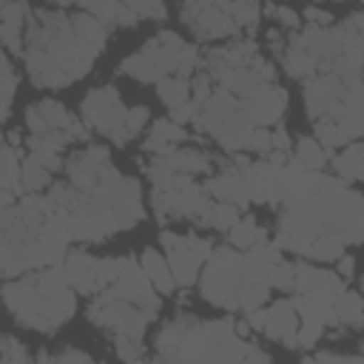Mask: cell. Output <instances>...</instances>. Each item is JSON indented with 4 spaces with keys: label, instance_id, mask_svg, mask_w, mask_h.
I'll list each match as a JSON object with an SVG mask.
<instances>
[{
    "label": "cell",
    "instance_id": "7402d4cb",
    "mask_svg": "<svg viewBox=\"0 0 364 364\" xmlns=\"http://www.w3.org/2000/svg\"><path fill=\"white\" fill-rule=\"evenodd\" d=\"M185 136H188L185 128H182L179 122H173L171 117H165V119H156V122L151 125V134H148V139L142 142V151H145V154H168V151L176 148Z\"/></svg>",
    "mask_w": 364,
    "mask_h": 364
},
{
    "label": "cell",
    "instance_id": "4316f807",
    "mask_svg": "<svg viewBox=\"0 0 364 364\" xmlns=\"http://www.w3.org/2000/svg\"><path fill=\"white\" fill-rule=\"evenodd\" d=\"M333 313H336V321L338 327H353L358 330L364 324V304H361V296L355 290H341L336 299H333Z\"/></svg>",
    "mask_w": 364,
    "mask_h": 364
},
{
    "label": "cell",
    "instance_id": "816d5d0a",
    "mask_svg": "<svg viewBox=\"0 0 364 364\" xmlns=\"http://www.w3.org/2000/svg\"><path fill=\"white\" fill-rule=\"evenodd\" d=\"M247 3H259V0H247Z\"/></svg>",
    "mask_w": 364,
    "mask_h": 364
},
{
    "label": "cell",
    "instance_id": "d6a6232c",
    "mask_svg": "<svg viewBox=\"0 0 364 364\" xmlns=\"http://www.w3.org/2000/svg\"><path fill=\"white\" fill-rule=\"evenodd\" d=\"M239 205H233V202H219V199H213V205H210V210L205 213V222H202V228L208 225V228H213V230H228L230 225H236L239 222Z\"/></svg>",
    "mask_w": 364,
    "mask_h": 364
},
{
    "label": "cell",
    "instance_id": "3957f363",
    "mask_svg": "<svg viewBox=\"0 0 364 364\" xmlns=\"http://www.w3.org/2000/svg\"><path fill=\"white\" fill-rule=\"evenodd\" d=\"M46 196L71 242L97 245L145 219L139 182L122 176L114 165L80 188L71 182H51Z\"/></svg>",
    "mask_w": 364,
    "mask_h": 364
},
{
    "label": "cell",
    "instance_id": "4fadbf2b",
    "mask_svg": "<svg viewBox=\"0 0 364 364\" xmlns=\"http://www.w3.org/2000/svg\"><path fill=\"white\" fill-rule=\"evenodd\" d=\"M125 114H128V108H125L119 91L111 85L94 88L82 97V122L91 131L108 136L119 148L131 142V134L125 131Z\"/></svg>",
    "mask_w": 364,
    "mask_h": 364
},
{
    "label": "cell",
    "instance_id": "f35d334b",
    "mask_svg": "<svg viewBox=\"0 0 364 364\" xmlns=\"http://www.w3.org/2000/svg\"><path fill=\"white\" fill-rule=\"evenodd\" d=\"M0 361L9 364H26L28 361V350L23 341H17L14 336H0Z\"/></svg>",
    "mask_w": 364,
    "mask_h": 364
},
{
    "label": "cell",
    "instance_id": "d4e9b609",
    "mask_svg": "<svg viewBox=\"0 0 364 364\" xmlns=\"http://www.w3.org/2000/svg\"><path fill=\"white\" fill-rule=\"evenodd\" d=\"M20 156H23V151L17 145H11L6 136H0V191H9L14 196H23Z\"/></svg>",
    "mask_w": 364,
    "mask_h": 364
},
{
    "label": "cell",
    "instance_id": "74e56055",
    "mask_svg": "<svg viewBox=\"0 0 364 364\" xmlns=\"http://www.w3.org/2000/svg\"><path fill=\"white\" fill-rule=\"evenodd\" d=\"M139 20L145 17V20H165L168 17V9H165V3L162 0H122Z\"/></svg>",
    "mask_w": 364,
    "mask_h": 364
},
{
    "label": "cell",
    "instance_id": "f546056e",
    "mask_svg": "<svg viewBox=\"0 0 364 364\" xmlns=\"http://www.w3.org/2000/svg\"><path fill=\"white\" fill-rule=\"evenodd\" d=\"M154 85H156V97H159L168 108H173V105L185 102V100H191V80H188V77L168 74V77L156 80Z\"/></svg>",
    "mask_w": 364,
    "mask_h": 364
},
{
    "label": "cell",
    "instance_id": "ab89813d",
    "mask_svg": "<svg viewBox=\"0 0 364 364\" xmlns=\"http://www.w3.org/2000/svg\"><path fill=\"white\" fill-rule=\"evenodd\" d=\"M114 353L125 361H142L148 358L145 350H142V341L139 338H128V336H114Z\"/></svg>",
    "mask_w": 364,
    "mask_h": 364
},
{
    "label": "cell",
    "instance_id": "e575fe53",
    "mask_svg": "<svg viewBox=\"0 0 364 364\" xmlns=\"http://www.w3.org/2000/svg\"><path fill=\"white\" fill-rule=\"evenodd\" d=\"M14 88H17V77L11 65H0V125L9 119L11 102H14Z\"/></svg>",
    "mask_w": 364,
    "mask_h": 364
},
{
    "label": "cell",
    "instance_id": "52a82bcc",
    "mask_svg": "<svg viewBox=\"0 0 364 364\" xmlns=\"http://www.w3.org/2000/svg\"><path fill=\"white\" fill-rule=\"evenodd\" d=\"M3 307L17 324L34 333H57L77 313V296L63 273V264H46L23 279H11L0 287Z\"/></svg>",
    "mask_w": 364,
    "mask_h": 364
},
{
    "label": "cell",
    "instance_id": "6da1fadb",
    "mask_svg": "<svg viewBox=\"0 0 364 364\" xmlns=\"http://www.w3.org/2000/svg\"><path fill=\"white\" fill-rule=\"evenodd\" d=\"M108 26L91 11L34 9L26 20L23 60L37 88H63L82 80L105 48Z\"/></svg>",
    "mask_w": 364,
    "mask_h": 364
},
{
    "label": "cell",
    "instance_id": "9a60e30c",
    "mask_svg": "<svg viewBox=\"0 0 364 364\" xmlns=\"http://www.w3.org/2000/svg\"><path fill=\"white\" fill-rule=\"evenodd\" d=\"M179 14L196 40H222L239 34L230 17V0H182Z\"/></svg>",
    "mask_w": 364,
    "mask_h": 364
},
{
    "label": "cell",
    "instance_id": "603a6c76",
    "mask_svg": "<svg viewBox=\"0 0 364 364\" xmlns=\"http://www.w3.org/2000/svg\"><path fill=\"white\" fill-rule=\"evenodd\" d=\"M333 171L341 176V182H361L364 176V148L358 139H350L347 145L338 148V154L330 156Z\"/></svg>",
    "mask_w": 364,
    "mask_h": 364
},
{
    "label": "cell",
    "instance_id": "ee69618b",
    "mask_svg": "<svg viewBox=\"0 0 364 364\" xmlns=\"http://www.w3.org/2000/svg\"><path fill=\"white\" fill-rule=\"evenodd\" d=\"M37 361H91V355L74 347H63L60 353H37Z\"/></svg>",
    "mask_w": 364,
    "mask_h": 364
},
{
    "label": "cell",
    "instance_id": "8d00e7d4",
    "mask_svg": "<svg viewBox=\"0 0 364 364\" xmlns=\"http://www.w3.org/2000/svg\"><path fill=\"white\" fill-rule=\"evenodd\" d=\"M54 3H60V6H65V3H77V6H82L85 11H91L100 23L114 26V6H117V0H54Z\"/></svg>",
    "mask_w": 364,
    "mask_h": 364
},
{
    "label": "cell",
    "instance_id": "8fae6325",
    "mask_svg": "<svg viewBox=\"0 0 364 364\" xmlns=\"http://www.w3.org/2000/svg\"><path fill=\"white\" fill-rule=\"evenodd\" d=\"M182 46H185V40L176 31H159L136 54L125 57L119 71L139 82H156L168 74H176V57H179Z\"/></svg>",
    "mask_w": 364,
    "mask_h": 364
},
{
    "label": "cell",
    "instance_id": "d590c367",
    "mask_svg": "<svg viewBox=\"0 0 364 364\" xmlns=\"http://www.w3.org/2000/svg\"><path fill=\"white\" fill-rule=\"evenodd\" d=\"M324 324H318V321H299V327H296V333H293V347L290 350H307V347H313V344H318V338L324 336Z\"/></svg>",
    "mask_w": 364,
    "mask_h": 364
},
{
    "label": "cell",
    "instance_id": "836d02e7",
    "mask_svg": "<svg viewBox=\"0 0 364 364\" xmlns=\"http://www.w3.org/2000/svg\"><path fill=\"white\" fill-rule=\"evenodd\" d=\"M230 17L239 28H256V23L262 20V6L259 3H247V0H230Z\"/></svg>",
    "mask_w": 364,
    "mask_h": 364
},
{
    "label": "cell",
    "instance_id": "7c38bea8",
    "mask_svg": "<svg viewBox=\"0 0 364 364\" xmlns=\"http://www.w3.org/2000/svg\"><path fill=\"white\" fill-rule=\"evenodd\" d=\"M159 242L165 247V259H168L176 287H182V290L193 287L205 259L213 250V242L205 236H196V233H173V230H162Z\"/></svg>",
    "mask_w": 364,
    "mask_h": 364
},
{
    "label": "cell",
    "instance_id": "b9f144b4",
    "mask_svg": "<svg viewBox=\"0 0 364 364\" xmlns=\"http://www.w3.org/2000/svg\"><path fill=\"white\" fill-rule=\"evenodd\" d=\"M148 117H151V111H148L145 105H134V108H128V114H125V131L131 134V139L145 128Z\"/></svg>",
    "mask_w": 364,
    "mask_h": 364
},
{
    "label": "cell",
    "instance_id": "44dd1931",
    "mask_svg": "<svg viewBox=\"0 0 364 364\" xmlns=\"http://www.w3.org/2000/svg\"><path fill=\"white\" fill-rule=\"evenodd\" d=\"M63 168L60 156H40V154H26L20 162V182L23 193H43L51 185V173Z\"/></svg>",
    "mask_w": 364,
    "mask_h": 364
},
{
    "label": "cell",
    "instance_id": "ffe728a7",
    "mask_svg": "<svg viewBox=\"0 0 364 364\" xmlns=\"http://www.w3.org/2000/svg\"><path fill=\"white\" fill-rule=\"evenodd\" d=\"M296 327H299V313H296V307H293L290 299H279V301H273V304L264 310V327H262V333H264L267 338L282 341L287 350L293 347V333H296Z\"/></svg>",
    "mask_w": 364,
    "mask_h": 364
},
{
    "label": "cell",
    "instance_id": "4dcf8cb0",
    "mask_svg": "<svg viewBox=\"0 0 364 364\" xmlns=\"http://www.w3.org/2000/svg\"><path fill=\"white\" fill-rule=\"evenodd\" d=\"M313 128H316V142L327 151V154H333V151H338L341 145H347L350 142V136L344 134V128L336 122V119H330V117H318V119H313Z\"/></svg>",
    "mask_w": 364,
    "mask_h": 364
},
{
    "label": "cell",
    "instance_id": "f6af8a7d",
    "mask_svg": "<svg viewBox=\"0 0 364 364\" xmlns=\"http://www.w3.org/2000/svg\"><path fill=\"white\" fill-rule=\"evenodd\" d=\"M273 145H270V128H253V134H250V139H247V151H253V154H267Z\"/></svg>",
    "mask_w": 364,
    "mask_h": 364
},
{
    "label": "cell",
    "instance_id": "681fc988",
    "mask_svg": "<svg viewBox=\"0 0 364 364\" xmlns=\"http://www.w3.org/2000/svg\"><path fill=\"white\" fill-rule=\"evenodd\" d=\"M307 361H341V364H361L364 358L361 355H341V353H313V355H304Z\"/></svg>",
    "mask_w": 364,
    "mask_h": 364
},
{
    "label": "cell",
    "instance_id": "484cf974",
    "mask_svg": "<svg viewBox=\"0 0 364 364\" xmlns=\"http://www.w3.org/2000/svg\"><path fill=\"white\" fill-rule=\"evenodd\" d=\"M168 162L176 173H188V176H199V173H208L210 165H213V156L208 151H199V148H171L168 154Z\"/></svg>",
    "mask_w": 364,
    "mask_h": 364
},
{
    "label": "cell",
    "instance_id": "7a4b0ae2",
    "mask_svg": "<svg viewBox=\"0 0 364 364\" xmlns=\"http://www.w3.org/2000/svg\"><path fill=\"white\" fill-rule=\"evenodd\" d=\"M318 236H338L347 247L364 236V199L350 185L321 171H307L299 191L282 202L276 245L307 256Z\"/></svg>",
    "mask_w": 364,
    "mask_h": 364
},
{
    "label": "cell",
    "instance_id": "1f68e13d",
    "mask_svg": "<svg viewBox=\"0 0 364 364\" xmlns=\"http://www.w3.org/2000/svg\"><path fill=\"white\" fill-rule=\"evenodd\" d=\"M293 159H296L304 171H321L324 162L330 159V154L316 142V136H301V139L296 142V154H293Z\"/></svg>",
    "mask_w": 364,
    "mask_h": 364
},
{
    "label": "cell",
    "instance_id": "9c48e42d",
    "mask_svg": "<svg viewBox=\"0 0 364 364\" xmlns=\"http://www.w3.org/2000/svg\"><path fill=\"white\" fill-rule=\"evenodd\" d=\"M154 213L156 219L165 222H176V219H188L193 225L202 228L205 213L213 205V196L205 191V185H196L193 176L188 173H171L159 182H154Z\"/></svg>",
    "mask_w": 364,
    "mask_h": 364
},
{
    "label": "cell",
    "instance_id": "7dc6e473",
    "mask_svg": "<svg viewBox=\"0 0 364 364\" xmlns=\"http://www.w3.org/2000/svg\"><path fill=\"white\" fill-rule=\"evenodd\" d=\"M301 17L307 20V26H333L336 23V17L330 11H324V9H318V6H307Z\"/></svg>",
    "mask_w": 364,
    "mask_h": 364
},
{
    "label": "cell",
    "instance_id": "277c9868",
    "mask_svg": "<svg viewBox=\"0 0 364 364\" xmlns=\"http://www.w3.org/2000/svg\"><path fill=\"white\" fill-rule=\"evenodd\" d=\"M68 233L60 225L46 193H23L11 205H0V276L60 264L68 250Z\"/></svg>",
    "mask_w": 364,
    "mask_h": 364
},
{
    "label": "cell",
    "instance_id": "30bf717a",
    "mask_svg": "<svg viewBox=\"0 0 364 364\" xmlns=\"http://www.w3.org/2000/svg\"><path fill=\"white\" fill-rule=\"evenodd\" d=\"M85 313H88V321L91 324L108 330L111 336H128V338H139V341H142L148 324L156 318L154 313L142 310L139 304H134L128 299L114 296L111 290H100L91 299V304H88Z\"/></svg>",
    "mask_w": 364,
    "mask_h": 364
},
{
    "label": "cell",
    "instance_id": "bcb514c9",
    "mask_svg": "<svg viewBox=\"0 0 364 364\" xmlns=\"http://www.w3.org/2000/svg\"><path fill=\"white\" fill-rule=\"evenodd\" d=\"M193 117H196V100H193V97L171 108V119H173V122H179V125H185V122H193Z\"/></svg>",
    "mask_w": 364,
    "mask_h": 364
},
{
    "label": "cell",
    "instance_id": "c3c4849f",
    "mask_svg": "<svg viewBox=\"0 0 364 364\" xmlns=\"http://www.w3.org/2000/svg\"><path fill=\"white\" fill-rule=\"evenodd\" d=\"M136 14L122 3V0H117V6H114V26H122V28H128V26H136Z\"/></svg>",
    "mask_w": 364,
    "mask_h": 364
},
{
    "label": "cell",
    "instance_id": "5bb4252c",
    "mask_svg": "<svg viewBox=\"0 0 364 364\" xmlns=\"http://www.w3.org/2000/svg\"><path fill=\"white\" fill-rule=\"evenodd\" d=\"M60 264L74 293L97 296L117 279L122 256H91L88 250H65Z\"/></svg>",
    "mask_w": 364,
    "mask_h": 364
},
{
    "label": "cell",
    "instance_id": "f1b7e54d",
    "mask_svg": "<svg viewBox=\"0 0 364 364\" xmlns=\"http://www.w3.org/2000/svg\"><path fill=\"white\" fill-rule=\"evenodd\" d=\"M262 239H267V228H259L253 216H239V222L228 228V245L236 250H247Z\"/></svg>",
    "mask_w": 364,
    "mask_h": 364
},
{
    "label": "cell",
    "instance_id": "7bdbcfd3",
    "mask_svg": "<svg viewBox=\"0 0 364 364\" xmlns=\"http://www.w3.org/2000/svg\"><path fill=\"white\" fill-rule=\"evenodd\" d=\"M0 43L9 46L11 54H23V28L9 26V23H0Z\"/></svg>",
    "mask_w": 364,
    "mask_h": 364
},
{
    "label": "cell",
    "instance_id": "cb8c5ba5",
    "mask_svg": "<svg viewBox=\"0 0 364 364\" xmlns=\"http://www.w3.org/2000/svg\"><path fill=\"white\" fill-rule=\"evenodd\" d=\"M139 264H142V270H145V276L151 279V284H154L156 293H162V296H171V293H173L176 282H173V276H171V267H168L165 253H159L156 247H145L142 256H139Z\"/></svg>",
    "mask_w": 364,
    "mask_h": 364
},
{
    "label": "cell",
    "instance_id": "5b68a950",
    "mask_svg": "<svg viewBox=\"0 0 364 364\" xmlns=\"http://www.w3.org/2000/svg\"><path fill=\"white\" fill-rule=\"evenodd\" d=\"M282 259V247L276 242L262 239L247 250L236 247H213L205 259V270H199L202 299L213 307L230 313H250L262 307L270 296V273Z\"/></svg>",
    "mask_w": 364,
    "mask_h": 364
},
{
    "label": "cell",
    "instance_id": "f907efd6",
    "mask_svg": "<svg viewBox=\"0 0 364 364\" xmlns=\"http://www.w3.org/2000/svg\"><path fill=\"white\" fill-rule=\"evenodd\" d=\"M336 262H338V270H336V273H338L341 279H353V273H355V259H353L350 253H341Z\"/></svg>",
    "mask_w": 364,
    "mask_h": 364
},
{
    "label": "cell",
    "instance_id": "60d3db41",
    "mask_svg": "<svg viewBox=\"0 0 364 364\" xmlns=\"http://www.w3.org/2000/svg\"><path fill=\"white\" fill-rule=\"evenodd\" d=\"M264 11L279 23V26H284V28H301V17H299V11L296 9H290V6H264Z\"/></svg>",
    "mask_w": 364,
    "mask_h": 364
},
{
    "label": "cell",
    "instance_id": "e0dca14e",
    "mask_svg": "<svg viewBox=\"0 0 364 364\" xmlns=\"http://www.w3.org/2000/svg\"><path fill=\"white\" fill-rule=\"evenodd\" d=\"M239 102L256 128H273L282 122V117L287 111V91L276 82H262L247 97H242Z\"/></svg>",
    "mask_w": 364,
    "mask_h": 364
},
{
    "label": "cell",
    "instance_id": "ac0fdd59",
    "mask_svg": "<svg viewBox=\"0 0 364 364\" xmlns=\"http://www.w3.org/2000/svg\"><path fill=\"white\" fill-rule=\"evenodd\" d=\"M245 162L247 156H233L219 173H213L205 182V191L219 202H233L239 208H247V185H245Z\"/></svg>",
    "mask_w": 364,
    "mask_h": 364
},
{
    "label": "cell",
    "instance_id": "8992f818",
    "mask_svg": "<svg viewBox=\"0 0 364 364\" xmlns=\"http://www.w3.org/2000/svg\"><path fill=\"white\" fill-rule=\"evenodd\" d=\"M154 355L159 361H270L256 344L236 336L233 318L205 321L191 313H179L154 338Z\"/></svg>",
    "mask_w": 364,
    "mask_h": 364
},
{
    "label": "cell",
    "instance_id": "d6986e66",
    "mask_svg": "<svg viewBox=\"0 0 364 364\" xmlns=\"http://www.w3.org/2000/svg\"><path fill=\"white\" fill-rule=\"evenodd\" d=\"M71 125H74V117L57 100H40V102L26 108V128H28V134L71 131Z\"/></svg>",
    "mask_w": 364,
    "mask_h": 364
},
{
    "label": "cell",
    "instance_id": "ba28073f",
    "mask_svg": "<svg viewBox=\"0 0 364 364\" xmlns=\"http://www.w3.org/2000/svg\"><path fill=\"white\" fill-rule=\"evenodd\" d=\"M193 122L199 125V131L210 134L225 151H233V154L247 151V139H250V134L256 128L247 119V114L242 111L239 97L228 94L219 85H213L210 94L196 102Z\"/></svg>",
    "mask_w": 364,
    "mask_h": 364
},
{
    "label": "cell",
    "instance_id": "83f0119b",
    "mask_svg": "<svg viewBox=\"0 0 364 364\" xmlns=\"http://www.w3.org/2000/svg\"><path fill=\"white\" fill-rule=\"evenodd\" d=\"M74 142L71 131H46V134H28L26 136V151L40 154V156H60L68 145Z\"/></svg>",
    "mask_w": 364,
    "mask_h": 364
},
{
    "label": "cell",
    "instance_id": "2e32d148",
    "mask_svg": "<svg viewBox=\"0 0 364 364\" xmlns=\"http://www.w3.org/2000/svg\"><path fill=\"white\" fill-rule=\"evenodd\" d=\"M105 290H111L114 296L128 299V301L139 304L142 310H148V313L159 316L162 299L156 296V290H154L151 279L145 276V270H142V264L136 262V256H134V253H125V256H122L119 273H117V279H114V282H111Z\"/></svg>",
    "mask_w": 364,
    "mask_h": 364
}]
</instances>
